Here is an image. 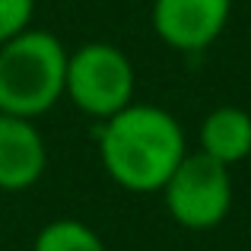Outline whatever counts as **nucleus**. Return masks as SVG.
<instances>
[{
  "label": "nucleus",
  "instance_id": "nucleus-1",
  "mask_svg": "<svg viewBox=\"0 0 251 251\" xmlns=\"http://www.w3.org/2000/svg\"><path fill=\"white\" fill-rule=\"evenodd\" d=\"M188 153V140L172 111L130 102L102 121L99 159L108 178L124 191H162L169 175Z\"/></svg>",
  "mask_w": 251,
  "mask_h": 251
},
{
  "label": "nucleus",
  "instance_id": "nucleus-2",
  "mask_svg": "<svg viewBox=\"0 0 251 251\" xmlns=\"http://www.w3.org/2000/svg\"><path fill=\"white\" fill-rule=\"evenodd\" d=\"M67 48L45 29H23L0 45V111L16 118L48 115L64 99Z\"/></svg>",
  "mask_w": 251,
  "mask_h": 251
},
{
  "label": "nucleus",
  "instance_id": "nucleus-3",
  "mask_svg": "<svg viewBox=\"0 0 251 251\" xmlns=\"http://www.w3.org/2000/svg\"><path fill=\"white\" fill-rule=\"evenodd\" d=\"M134 64L118 45L83 42L80 48L67 51L64 99H70L83 115L105 121L134 102Z\"/></svg>",
  "mask_w": 251,
  "mask_h": 251
},
{
  "label": "nucleus",
  "instance_id": "nucleus-4",
  "mask_svg": "<svg viewBox=\"0 0 251 251\" xmlns=\"http://www.w3.org/2000/svg\"><path fill=\"white\" fill-rule=\"evenodd\" d=\"M162 201L169 216L191 232L216 229L232 210V178L229 166L210 159L207 153H184L169 181L162 184Z\"/></svg>",
  "mask_w": 251,
  "mask_h": 251
},
{
  "label": "nucleus",
  "instance_id": "nucleus-5",
  "mask_svg": "<svg viewBox=\"0 0 251 251\" xmlns=\"http://www.w3.org/2000/svg\"><path fill=\"white\" fill-rule=\"evenodd\" d=\"M232 0H153L150 23L162 45L181 54H197L223 35Z\"/></svg>",
  "mask_w": 251,
  "mask_h": 251
},
{
  "label": "nucleus",
  "instance_id": "nucleus-6",
  "mask_svg": "<svg viewBox=\"0 0 251 251\" xmlns=\"http://www.w3.org/2000/svg\"><path fill=\"white\" fill-rule=\"evenodd\" d=\"M48 169V147L35 121L0 111V191H29Z\"/></svg>",
  "mask_w": 251,
  "mask_h": 251
},
{
  "label": "nucleus",
  "instance_id": "nucleus-7",
  "mask_svg": "<svg viewBox=\"0 0 251 251\" xmlns=\"http://www.w3.org/2000/svg\"><path fill=\"white\" fill-rule=\"evenodd\" d=\"M201 153L223 166L251 156V115L239 105H220L201 121Z\"/></svg>",
  "mask_w": 251,
  "mask_h": 251
},
{
  "label": "nucleus",
  "instance_id": "nucleus-8",
  "mask_svg": "<svg viewBox=\"0 0 251 251\" xmlns=\"http://www.w3.org/2000/svg\"><path fill=\"white\" fill-rule=\"evenodd\" d=\"M32 251H108L102 242V235L92 226H86L83 220H51L48 226L38 229Z\"/></svg>",
  "mask_w": 251,
  "mask_h": 251
},
{
  "label": "nucleus",
  "instance_id": "nucleus-9",
  "mask_svg": "<svg viewBox=\"0 0 251 251\" xmlns=\"http://www.w3.org/2000/svg\"><path fill=\"white\" fill-rule=\"evenodd\" d=\"M35 0H0V45L32 25Z\"/></svg>",
  "mask_w": 251,
  "mask_h": 251
}]
</instances>
